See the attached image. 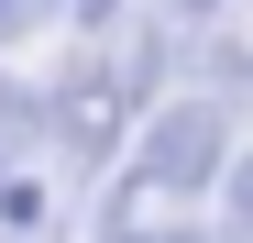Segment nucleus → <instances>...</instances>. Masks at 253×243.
<instances>
[{
  "label": "nucleus",
  "instance_id": "f257e3e1",
  "mask_svg": "<svg viewBox=\"0 0 253 243\" xmlns=\"http://www.w3.org/2000/svg\"><path fill=\"white\" fill-rule=\"evenodd\" d=\"M143 77L154 56H88V66H66V89H55V144H66V166H99V155L132 133V111H143Z\"/></svg>",
  "mask_w": 253,
  "mask_h": 243
},
{
  "label": "nucleus",
  "instance_id": "f03ea898",
  "mask_svg": "<svg viewBox=\"0 0 253 243\" xmlns=\"http://www.w3.org/2000/svg\"><path fill=\"white\" fill-rule=\"evenodd\" d=\"M220 155H231V100H165L154 122H143V177L165 188V199H198L209 177H220Z\"/></svg>",
  "mask_w": 253,
  "mask_h": 243
},
{
  "label": "nucleus",
  "instance_id": "7ed1b4c3",
  "mask_svg": "<svg viewBox=\"0 0 253 243\" xmlns=\"http://www.w3.org/2000/svg\"><path fill=\"white\" fill-rule=\"evenodd\" d=\"M209 188L231 199V232L253 243V144H242V155H220V177H209Z\"/></svg>",
  "mask_w": 253,
  "mask_h": 243
},
{
  "label": "nucleus",
  "instance_id": "20e7f679",
  "mask_svg": "<svg viewBox=\"0 0 253 243\" xmlns=\"http://www.w3.org/2000/svg\"><path fill=\"white\" fill-rule=\"evenodd\" d=\"M11 22H33V0H0V33H11Z\"/></svg>",
  "mask_w": 253,
  "mask_h": 243
},
{
  "label": "nucleus",
  "instance_id": "39448f33",
  "mask_svg": "<svg viewBox=\"0 0 253 243\" xmlns=\"http://www.w3.org/2000/svg\"><path fill=\"white\" fill-rule=\"evenodd\" d=\"M11 243H33V232H11Z\"/></svg>",
  "mask_w": 253,
  "mask_h": 243
}]
</instances>
